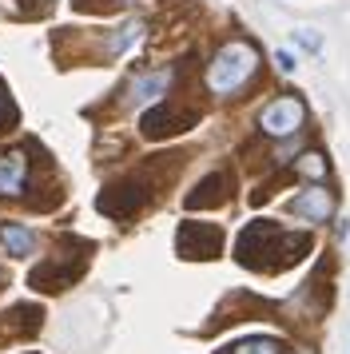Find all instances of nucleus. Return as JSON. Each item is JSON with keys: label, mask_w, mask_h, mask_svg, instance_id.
Wrapping results in <instances>:
<instances>
[{"label": "nucleus", "mask_w": 350, "mask_h": 354, "mask_svg": "<svg viewBox=\"0 0 350 354\" xmlns=\"http://www.w3.org/2000/svg\"><path fill=\"white\" fill-rule=\"evenodd\" d=\"M28 176H32L28 156L20 147H4L0 151V195H24Z\"/></svg>", "instance_id": "nucleus-6"}, {"label": "nucleus", "mask_w": 350, "mask_h": 354, "mask_svg": "<svg viewBox=\"0 0 350 354\" xmlns=\"http://www.w3.org/2000/svg\"><path fill=\"white\" fill-rule=\"evenodd\" d=\"M275 64L283 68V72H295V56H291V52H279V56H275Z\"/></svg>", "instance_id": "nucleus-16"}, {"label": "nucleus", "mask_w": 350, "mask_h": 354, "mask_svg": "<svg viewBox=\"0 0 350 354\" xmlns=\"http://www.w3.org/2000/svg\"><path fill=\"white\" fill-rule=\"evenodd\" d=\"M223 354H286V346L279 342V338L255 335V338H239L235 346H227Z\"/></svg>", "instance_id": "nucleus-12"}, {"label": "nucleus", "mask_w": 350, "mask_h": 354, "mask_svg": "<svg viewBox=\"0 0 350 354\" xmlns=\"http://www.w3.org/2000/svg\"><path fill=\"white\" fill-rule=\"evenodd\" d=\"M191 124H195V115L191 112H175V108H167V104H156L151 112H143V136L147 140H159V136H172V131H187Z\"/></svg>", "instance_id": "nucleus-7"}, {"label": "nucleus", "mask_w": 350, "mask_h": 354, "mask_svg": "<svg viewBox=\"0 0 350 354\" xmlns=\"http://www.w3.org/2000/svg\"><path fill=\"white\" fill-rule=\"evenodd\" d=\"M255 72H259V48L247 44V40H231V44H223L211 56V64H207V88L215 96H235V92H243L255 80Z\"/></svg>", "instance_id": "nucleus-2"}, {"label": "nucleus", "mask_w": 350, "mask_h": 354, "mask_svg": "<svg viewBox=\"0 0 350 354\" xmlns=\"http://www.w3.org/2000/svg\"><path fill=\"white\" fill-rule=\"evenodd\" d=\"M0 124H4V92H0Z\"/></svg>", "instance_id": "nucleus-17"}, {"label": "nucleus", "mask_w": 350, "mask_h": 354, "mask_svg": "<svg viewBox=\"0 0 350 354\" xmlns=\"http://www.w3.org/2000/svg\"><path fill=\"white\" fill-rule=\"evenodd\" d=\"M172 68L167 72H151V76H136V84H131V100H159V96H167V88H172Z\"/></svg>", "instance_id": "nucleus-11"}, {"label": "nucleus", "mask_w": 350, "mask_h": 354, "mask_svg": "<svg viewBox=\"0 0 350 354\" xmlns=\"http://www.w3.org/2000/svg\"><path fill=\"white\" fill-rule=\"evenodd\" d=\"M0 247L16 259H28L36 251V231L24 223H16V219H0Z\"/></svg>", "instance_id": "nucleus-9"}, {"label": "nucleus", "mask_w": 350, "mask_h": 354, "mask_svg": "<svg viewBox=\"0 0 350 354\" xmlns=\"http://www.w3.org/2000/svg\"><path fill=\"white\" fill-rule=\"evenodd\" d=\"M291 211L302 215V219H311V223H326L331 211H334V199L322 183H311V187H302V192L291 199Z\"/></svg>", "instance_id": "nucleus-8"}, {"label": "nucleus", "mask_w": 350, "mask_h": 354, "mask_svg": "<svg viewBox=\"0 0 350 354\" xmlns=\"http://www.w3.org/2000/svg\"><path fill=\"white\" fill-rule=\"evenodd\" d=\"M143 199H147V192H143L136 179H127V183L108 187V192L95 199V207L104 211L108 219H127V215H136V211L143 207Z\"/></svg>", "instance_id": "nucleus-5"}, {"label": "nucleus", "mask_w": 350, "mask_h": 354, "mask_svg": "<svg viewBox=\"0 0 350 354\" xmlns=\"http://www.w3.org/2000/svg\"><path fill=\"white\" fill-rule=\"evenodd\" d=\"M295 167H299V176L315 179V183H322V179H326V171H331V167H326V160H322V151H306V156H299V163H295Z\"/></svg>", "instance_id": "nucleus-13"}, {"label": "nucleus", "mask_w": 350, "mask_h": 354, "mask_svg": "<svg viewBox=\"0 0 350 354\" xmlns=\"http://www.w3.org/2000/svg\"><path fill=\"white\" fill-rule=\"evenodd\" d=\"M302 124H306V104H302L299 96H279L259 112V131H267V136H275V140L295 136Z\"/></svg>", "instance_id": "nucleus-3"}, {"label": "nucleus", "mask_w": 350, "mask_h": 354, "mask_svg": "<svg viewBox=\"0 0 350 354\" xmlns=\"http://www.w3.org/2000/svg\"><path fill=\"white\" fill-rule=\"evenodd\" d=\"M311 251V235H295V231H283L279 223L270 219H255V223L243 227L239 235L235 255L243 267H255V271H267V255H283V267L299 263L302 255Z\"/></svg>", "instance_id": "nucleus-1"}, {"label": "nucleus", "mask_w": 350, "mask_h": 354, "mask_svg": "<svg viewBox=\"0 0 350 354\" xmlns=\"http://www.w3.org/2000/svg\"><path fill=\"white\" fill-rule=\"evenodd\" d=\"M223 247V231L215 223H195V219H187V223L179 227V235H175V251L183 259H215Z\"/></svg>", "instance_id": "nucleus-4"}, {"label": "nucleus", "mask_w": 350, "mask_h": 354, "mask_svg": "<svg viewBox=\"0 0 350 354\" xmlns=\"http://www.w3.org/2000/svg\"><path fill=\"white\" fill-rule=\"evenodd\" d=\"M295 40H299L306 52H318V48H322V36L311 32V28H299V32H295Z\"/></svg>", "instance_id": "nucleus-15"}, {"label": "nucleus", "mask_w": 350, "mask_h": 354, "mask_svg": "<svg viewBox=\"0 0 350 354\" xmlns=\"http://www.w3.org/2000/svg\"><path fill=\"white\" fill-rule=\"evenodd\" d=\"M223 187H231V179H227V171H215V176H207L199 187H195V195H187V207H211V203H223L227 195H223Z\"/></svg>", "instance_id": "nucleus-10"}, {"label": "nucleus", "mask_w": 350, "mask_h": 354, "mask_svg": "<svg viewBox=\"0 0 350 354\" xmlns=\"http://www.w3.org/2000/svg\"><path fill=\"white\" fill-rule=\"evenodd\" d=\"M140 36H143V24H140V20H131V24H124V28H120V36L108 44V52H111V56H120V52H124L131 40H140Z\"/></svg>", "instance_id": "nucleus-14"}]
</instances>
